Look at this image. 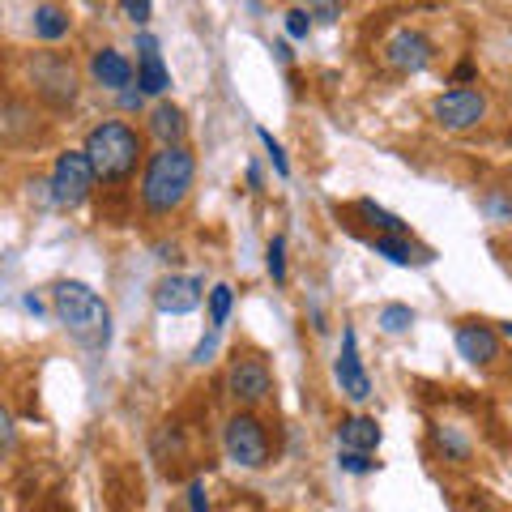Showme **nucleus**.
I'll use <instances>...</instances> for the list:
<instances>
[{
	"mask_svg": "<svg viewBox=\"0 0 512 512\" xmlns=\"http://www.w3.org/2000/svg\"><path fill=\"white\" fill-rule=\"evenodd\" d=\"M52 308L56 320L69 329V338L86 350H107L111 342V308L99 299V291H90L86 282L64 278L52 286Z\"/></svg>",
	"mask_w": 512,
	"mask_h": 512,
	"instance_id": "obj_2",
	"label": "nucleus"
},
{
	"mask_svg": "<svg viewBox=\"0 0 512 512\" xmlns=\"http://www.w3.org/2000/svg\"><path fill=\"white\" fill-rule=\"evenodd\" d=\"M380 56H384V64H389L393 73H423L427 64H431V56H436V47H431V39L423 35V30L397 26L393 35L384 39Z\"/></svg>",
	"mask_w": 512,
	"mask_h": 512,
	"instance_id": "obj_9",
	"label": "nucleus"
},
{
	"mask_svg": "<svg viewBox=\"0 0 512 512\" xmlns=\"http://www.w3.org/2000/svg\"><path fill=\"white\" fill-rule=\"evenodd\" d=\"M227 393L235 397L244 410L261 406L269 393H274V372L261 355H235L231 359V372H227Z\"/></svg>",
	"mask_w": 512,
	"mask_h": 512,
	"instance_id": "obj_8",
	"label": "nucleus"
},
{
	"mask_svg": "<svg viewBox=\"0 0 512 512\" xmlns=\"http://www.w3.org/2000/svg\"><path fill=\"white\" fill-rule=\"evenodd\" d=\"M82 150L90 154L94 171H99V180H107V184L128 180V175L137 171L141 158H146V150H141V133H137L133 124H124V120L94 124L90 133H86V146Z\"/></svg>",
	"mask_w": 512,
	"mask_h": 512,
	"instance_id": "obj_3",
	"label": "nucleus"
},
{
	"mask_svg": "<svg viewBox=\"0 0 512 512\" xmlns=\"http://www.w3.org/2000/svg\"><path fill=\"white\" fill-rule=\"evenodd\" d=\"M201 299H205V278H197V274H167L154 286V308L167 312V316L197 312Z\"/></svg>",
	"mask_w": 512,
	"mask_h": 512,
	"instance_id": "obj_10",
	"label": "nucleus"
},
{
	"mask_svg": "<svg viewBox=\"0 0 512 512\" xmlns=\"http://www.w3.org/2000/svg\"><path fill=\"white\" fill-rule=\"evenodd\" d=\"M35 39L39 43H60L64 35H69V26H73V18H69V9H60V5H52V0H43V5L35 9Z\"/></svg>",
	"mask_w": 512,
	"mask_h": 512,
	"instance_id": "obj_18",
	"label": "nucleus"
},
{
	"mask_svg": "<svg viewBox=\"0 0 512 512\" xmlns=\"http://www.w3.org/2000/svg\"><path fill=\"white\" fill-rule=\"evenodd\" d=\"M90 77H94V86L120 94L133 86V64H128V56L116 52V47H99V52L90 56Z\"/></svg>",
	"mask_w": 512,
	"mask_h": 512,
	"instance_id": "obj_14",
	"label": "nucleus"
},
{
	"mask_svg": "<svg viewBox=\"0 0 512 512\" xmlns=\"http://www.w3.org/2000/svg\"><path fill=\"white\" fill-rule=\"evenodd\" d=\"M474 73H478V69H474V64H470V60H461V64H457V69H453V77H457V82H470V77H474Z\"/></svg>",
	"mask_w": 512,
	"mask_h": 512,
	"instance_id": "obj_32",
	"label": "nucleus"
},
{
	"mask_svg": "<svg viewBox=\"0 0 512 512\" xmlns=\"http://www.w3.org/2000/svg\"><path fill=\"white\" fill-rule=\"evenodd\" d=\"M384 440V431L376 419H367V414H350V419L338 423V444L342 448H355V453H376Z\"/></svg>",
	"mask_w": 512,
	"mask_h": 512,
	"instance_id": "obj_15",
	"label": "nucleus"
},
{
	"mask_svg": "<svg viewBox=\"0 0 512 512\" xmlns=\"http://www.w3.org/2000/svg\"><path fill=\"white\" fill-rule=\"evenodd\" d=\"M312 13V22H320V26H333L342 18V0H308V5H303Z\"/></svg>",
	"mask_w": 512,
	"mask_h": 512,
	"instance_id": "obj_25",
	"label": "nucleus"
},
{
	"mask_svg": "<svg viewBox=\"0 0 512 512\" xmlns=\"http://www.w3.org/2000/svg\"><path fill=\"white\" fill-rule=\"evenodd\" d=\"M248 188L261 192V167H256V163H248Z\"/></svg>",
	"mask_w": 512,
	"mask_h": 512,
	"instance_id": "obj_33",
	"label": "nucleus"
},
{
	"mask_svg": "<svg viewBox=\"0 0 512 512\" xmlns=\"http://www.w3.org/2000/svg\"><path fill=\"white\" fill-rule=\"evenodd\" d=\"M338 466H342L346 474H372L376 461H372V453H355V448H342V453H338Z\"/></svg>",
	"mask_w": 512,
	"mask_h": 512,
	"instance_id": "obj_26",
	"label": "nucleus"
},
{
	"mask_svg": "<svg viewBox=\"0 0 512 512\" xmlns=\"http://www.w3.org/2000/svg\"><path fill=\"white\" fill-rule=\"evenodd\" d=\"M192 180H197V158L188 154V146H158L141 167V205H146V214H175L188 201Z\"/></svg>",
	"mask_w": 512,
	"mask_h": 512,
	"instance_id": "obj_1",
	"label": "nucleus"
},
{
	"mask_svg": "<svg viewBox=\"0 0 512 512\" xmlns=\"http://www.w3.org/2000/svg\"><path fill=\"white\" fill-rule=\"evenodd\" d=\"M30 86H35L39 99L47 107H56V111L73 107V99H77V73H73V64L64 60V56H56V52H43V56L30 60Z\"/></svg>",
	"mask_w": 512,
	"mask_h": 512,
	"instance_id": "obj_7",
	"label": "nucleus"
},
{
	"mask_svg": "<svg viewBox=\"0 0 512 512\" xmlns=\"http://www.w3.org/2000/svg\"><path fill=\"white\" fill-rule=\"evenodd\" d=\"M265 269H269V278H274L278 286L286 282V239H282V235L269 239V248H265Z\"/></svg>",
	"mask_w": 512,
	"mask_h": 512,
	"instance_id": "obj_23",
	"label": "nucleus"
},
{
	"mask_svg": "<svg viewBox=\"0 0 512 512\" xmlns=\"http://www.w3.org/2000/svg\"><path fill=\"white\" fill-rule=\"evenodd\" d=\"M256 137H261V146L269 150V163H274V171H278L282 180H286V175H291V163H286V150H282L278 141H274V133H269V128H256Z\"/></svg>",
	"mask_w": 512,
	"mask_h": 512,
	"instance_id": "obj_24",
	"label": "nucleus"
},
{
	"mask_svg": "<svg viewBox=\"0 0 512 512\" xmlns=\"http://www.w3.org/2000/svg\"><path fill=\"white\" fill-rule=\"evenodd\" d=\"M376 325L384 333H406L414 325V308H410V303H384L380 316H376Z\"/></svg>",
	"mask_w": 512,
	"mask_h": 512,
	"instance_id": "obj_21",
	"label": "nucleus"
},
{
	"mask_svg": "<svg viewBox=\"0 0 512 512\" xmlns=\"http://www.w3.org/2000/svg\"><path fill=\"white\" fill-rule=\"evenodd\" d=\"M137 90L146 94H167L171 90V73L163 56H158V39L154 35H137Z\"/></svg>",
	"mask_w": 512,
	"mask_h": 512,
	"instance_id": "obj_13",
	"label": "nucleus"
},
{
	"mask_svg": "<svg viewBox=\"0 0 512 512\" xmlns=\"http://www.w3.org/2000/svg\"><path fill=\"white\" fill-rule=\"evenodd\" d=\"M333 376H338L342 393L350 397V402H367V397H372V376L363 372L355 329H342V355H338V363H333Z\"/></svg>",
	"mask_w": 512,
	"mask_h": 512,
	"instance_id": "obj_11",
	"label": "nucleus"
},
{
	"mask_svg": "<svg viewBox=\"0 0 512 512\" xmlns=\"http://www.w3.org/2000/svg\"><path fill=\"white\" fill-rule=\"evenodd\" d=\"M188 508H192V512H210V491H205L201 478L188 487Z\"/></svg>",
	"mask_w": 512,
	"mask_h": 512,
	"instance_id": "obj_30",
	"label": "nucleus"
},
{
	"mask_svg": "<svg viewBox=\"0 0 512 512\" xmlns=\"http://www.w3.org/2000/svg\"><path fill=\"white\" fill-rule=\"evenodd\" d=\"M94 180H99V171H94L90 154H86V150H64V154L56 158L52 184H47V188H52V201L60 205V210H77V205L90 201Z\"/></svg>",
	"mask_w": 512,
	"mask_h": 512,
	"instance_id": "obj_4",
	"label": "nucleus"
},
{
	"mask_svg": "<svg viewBox=\"0 0 512 512\" xmlns=\"http://www.w3.org/2000/svg\"><path fill=\"white\" fill-rule=\"evenodd\" d=\"M218 333H222V329H210V333H205V338L197 342V350H192V363H210V359L218 355Z\"/></svg>",
	"mask_w": 512,
	"mask_h": 512,
	"instance_id": "obj_29",
	"label": "nucleus"
},
{
	"mask_svg": "<svg viewBox=\"0 0 512 512\" xmlns=\"http://www.w3.org/2000/svg\"><path fill=\"white\" fill-rule=\"evenodd\" d=\"M231 308H235V291H231V286H227V282L210 286V329H222V325H227Z\"/></svg>",
	"mask_w": 512,
	"mask_h": 512,
	"instance_id": "obj_22",
	"label": "nucleus"
},
{
	"mask_svg": "<svg viewBox=\"0 0 512 512\" xmlns=\"http://www.w3.org/2000/svg\"><path fill=\"white\" fill-rule=\"evenodd\" d=\"M150 137L158 141V146H184V133H188V120H184V111L175 107V103H158L150 111Z\"/></svg>",
	"mask_w": 512,
	"mask_h": 512,
	"instance_id": "obj_16",
	"label": "nucleus"
},
{
	"mask_svg": "<svg viewBox=\"0 0 512 512\" xmlns=\"http://www.w3.org/2000/svg\"><path fill=\"white\" fill-rule=\"evenodd\" d=\"M222 448H227V457L235 461V466L244 470H261L269 466V436H265V423L256 419V414L239 410L227 419V427H222Z\"/></svg>",
	"mask_w": 512,
	"mask_h": 512,
	"instance_id": "obj_5",
	"label": "nucleus"
},
{
	"mask_svg": "<svg viewBox=\"0 0 512 512\" xmlns=\"http://www.w3.org/2000/svg\"><path fill=\"white\" fill-rule=\"evenodd\" d=\"M120 9H124V18L133 22V26H146L154 18V5L150 0H120Z\"/></svg>",
	"mask_w": 512,
	"mask_h": 512,
	"instance_id": "obj_28",
	"label": "nucleus"
},
{
	"mask_svg": "<svg viewBox=\"0 0 512 512\" xmlns=\"http://www.w3.org/2000/svg\"><path fill=\"white\" fill-rule=\"evenodd\" d=\"M120 107L124 111H141V107H146V90H133V86L120 90Z\"/></svg>",
	"mask_w": 512,
	"mask_h": 512,
	"instance_id": "obj_31",
	"label": "nucleus"
},
{
	"mask_svg": "<svg viewBox=\"0 0 512 512\" xmlns=\"http://www.w3.org/2000/svg\"><path fill=\"white\" fill-rule=\"evenodd\" d=\"M372 248H376V256H384V261H393V265H427L431 261V252L414 248L406 235H376Z\"/></svg>",
	"mask_w": 512,
	"mask_h": 512,
	"instance_id": "obj_17",
	"label": "nucleus"
},
{
	"mask_svg": "<svg viewBox=\"0 0 512 512\" xmlns=\"http://www.w3.org/2000/svg\"><path fill=\"white\" fill-rule=\"evenodd\" d=\"M500 333H504V338L512 342V320H504V325H500Z\"/></svg>",
	"mask_w": 512,
	"mask_h": 512,
	"instance_id": "obj_34",
	"label": "nucleus"
},
{
	"mask_svg": "<svg viewBox=\"0 0 512 512\" xmlns=\"http://www.w3.org/2000/svg\"><path fill=\"white\" fill-rule=\"evenodd\" d=\"M431 440H436V448H440L444 461H457V466H461V461H470V440L461 436L457 427H444V423L431 427Z\"/></svg>",
	"mask_w": 512,
	"mask_h": 512,
	"instance_id": "obj_20",
	"label": "nucleus"
},
{
	"mask_svg": "<svg viewBox=\"0 0 512 512\" xmlns=\"http://www.w3.org/2000/svg\"><path fill=\"white\" fill-rule=\"evenodd\" d=\"M355 214L367 222V227H376L380 235H410V227L397 214H389L384 205H376L372 197H363V201H355Z\"/></svg>",
	"mask_w": 512,
	"mask_h": 512,
	"instance_id": "obj_19",
	"label": "nucleus"
},
{
	"mask_svg": "<svg viewBox=\"0 0 512 512\" xmlns=\"http://www.w3.org/2000/svg\"><path fill=\"white\" fill-rule=\"evenodd\" d=\"M312 13L308 9H291V13H286V35H291V39H308L312 35Z\"/></svg>",
	"mask_w": 512,
	"mask_h": 512,
	"instance_id": "obj_27",
	"label": "nucleus"
},
{
	"mask_svg": "<svg viewBox=\"0 0 512 512\" xmlns=\"http://www.w3.org/2000/svg\"><path fill=\"white\" fill-rule=\"evenodd\" d=\"M431 120H436L444 133H470L487 120V94L474 90V86H457V90H444L431 99Z\"/></svg>",
	"mask_w": 512,
	"mask_h": 512,
	"instance_id": "obj_6",
	"label": "nucleus"
},
{
	"mask_svg": "<svg viewBox=\"0 0 512 512\" xmlns=\"http://www.w3.org/2000/svg\"><path fill=\"white\" fill-rule=\"evenodd\" d=\"M457 350H461V359L474 363V367H495L504 355V346H500V333L487 329V325H478V320H461L457 325Z\"/></svg>",
	"mask_w": 512,
	"mask_h": 512,
	"instance_id": "obj_12",
	"label": "nucleus"
}]
</instances>
